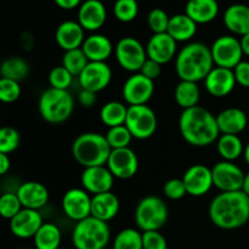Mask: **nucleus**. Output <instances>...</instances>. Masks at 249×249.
Returning a JSON list of instances; mask_svg holds the SVG:
<instances>
[{
	"instance_id": "4c0bfd02",
	"label": "nucleus",
	"mask_w": 249,
	"mask_h": 249,
	"mask_svg": "<svg viewBox=\"0 0 249 249\" xmlns=\"http://www.w3.org/2000/svg\"><path fill=\"white\" fill-rule=\"evenodd\" d=\"M107 142L112 150H118V148L129 147L133 135L129 131V129L125 125L114 126V128H108L106 133Z\"/></svg>"
},
{
	"instance_id": "a18cd8bd",
	"label": "nucleus",
	"mask_w": 249,
	"mask_h": 249,
	"mask_svg": "<svg viewBox=\"0 0 249 249\" xmlns=\"http://www.w3.org/2000/svg\"><path fill=\"white\" fill-rule=\"evenodd\" d=\"M143 249H168V242L160 231L142 232Z\"/></svg>"
},
{
	"instance_id": "2f4dec72",
	"label": "nucleus",
	"mask_w": 249,
	"mask_h": 249,
	"mask_svg": "<svg viewBox=\"0 0 249 249\" xmlns=\"http://www.w3.org/2000/svg\"><path fill=\"white\" fill-rule=\"evenodd\" d=\"M216 150L223 160L235 162L245 152V146L238 135L221 134L216 142Z\"/></svg>"
},
{
	"instance_id": "a211bd4d",
	"label": "nucleus",
	"mask_w": 249,
	"mask_h": 249,
	"mask_svg": "<svg viewBox=\"0 0 249 249\" xmlns=\"http://www.w3.org/2000/svg\"><path fill=\"white\" fill-rule=\"evenodd\" d=\"M44 224L39 211L23 208L10 220V230L17 238H33Z\"/></svg>"
},
{
	"instance_id": "b1692460",
	"label": "nucleus",
	"mask_w": 249,
	"mask_h": 249,
	"mask_svg": "<svg viewBox=\"0 0 249 249\" xmlns=\"http://www.w3.org/2000/svg\"><path fill=\"white\" fill-rule=\"evenodd\" d=\"M82 49L90 62H106L113 53V45L108 36L99 33L85 38Z\"/></svg>"
},
{
	"instance_id": "1a4fd4ad",
	"label": "nucleus",
	"mask_w": 249,
	"mask_h": 249,
	"mask_svg": "<svg viewBox=\"0 0 249 249\" xmlns=\"http://www.w3.org/2000/svg\"><path fill=\"white\" fill-rule=\"evenodd\" d=\"M117 62L123 68L131 73L140 72L141 67L147 60L146 48L133 36H124L117 43L114 48Z\"/></svg>"
},
{
	"instance_id": "5fc2aeb1",
	"label": "nucleus",
	"mask_w": 249,
	"mask_h": 249,
	"mask_svg": "<svg viewBox=\"0 0 249 249\" xmlns=\"http://www.w3.org/2000/svg\"><path fill=\"white\" fill-rule=\"evenodd\" d=\"M243 157H245L246 163L249 165V142L245 146V152H243Z\"/></svg>"
},
{
	"instance_id": "20e7f679",
	"label": "nucleus",
	"mask_w": 249,
	"mask_h": 249,
	"mask_svg": "<svg viewBox=\"0 0 249 249\" xmlns=\"http://www.w3.org/2000/svg\"><path fill=\"white\" fill-rule=\"evenodd\" d=\"M111 151L106 136L99 133L80 134L72 145L73 157L84 168L106 165Z\"/></svg>"
},
{
	"instance_id": "c03bdc74",
	"label": "nucleus",
	"mask_w": 249,
	"mask_h": 249,
	"mask_svg": "<svg viewBox=\"0 0 249 249\" xmlns=\"http://www.w3.org/2000/svg\"><path fill=\"white\" fill-rule=\"evenodd\" d=\"M163 192H164L165 197L172 201H178L187 195L186 187H185L182 179H170L163 186Z\"/></svg>"
},
{
	"instance_id": "a19ab883",
	"label": "nucleus",
	"mask_w": 249,
	"mask_h": 249,
	"mask_svg": "<svg viewBox=\"0 0 249 249\" xmlns=\"http://www.w3.org/2000/svg\"><path fill=\"white\" fill-rule=\"evenodd\" d=\"M169 21L170 17L168 16L167 12L160 7L151 10L147 16V24L151 31L153 32V34L167 33Z\"/></svg>"
},
{
	"instance_id": "4468645a",
	"label": "nucleus",
	"mask_w": 249,
	"mask_h": 249,
	"mask_svg": "<svg viewBox=\"0 0 249 249\" xmlns=\"http://www.w3.org/2000/svg\"><path fill=\"white\" fill-rule=\"evenodd\" d=\"M107 168L114 178L121 180L135 177L139 169V160L130 147L112 150L107 160Z\"/></svg>"
},
{
	"instance_id": "7ed1b4c3",
	"label": "nucleus",
	"mask_w": 249,
	"mask_h": 249,
	"mask_svg": "<svg viewBox=\"0 0 249 249\" xmlns=\"http://www.w3.org/2000/svg\"><path fill=\"white\" fill-rule=\"evenodd\" d=\"M214 68L211 48L199 41L185 45L175 57V71L180 80L198 83Z\"/></svg>"
},
{
	"instance_id": "c85d7f7f",
	"label": "nucleus",
	"mask_w": 249,
	"mask_h": 249,
	"mask_svg": "<svg viewBox=\"0 0 249 249\" xmlns=\"http://www.w3.org/2000/svg\"><path fill=\"white\" fill-rule=\"evenodd\" d=\"M198 24L192 21L186 14H177L170 17L167 33L175 41H189L196 36Z\"/></svg>"
},
{
	"instance_id": "c756f323",
	"label": "nucleus",
	"mask_w": 249,
	"mask_h": 249,
	"mask_svg": "<svg viewBox=\"0 0 249 249\" xmlns=\"http://www.w3.org/2000/svg\"><path fill=\"white\" fill-rule=\"evenodd\" d=\"M199 96H201V90L197 83L180 80L179 84L175 87L174 99L182 109L198 106Z\"/></svg>"
},
{
	"instance_id": "a878e982",
	"label": "nucleus",
	"mask_w": 249,
	"mask_h": 249,
	"mask_svg": "<svg viewBox=\"0 0 249 249\" xmlns=\"http://www.w3.org/2000/svg\"><path fill=\"white\" fill-rule=\"evenodd\" d=\"M119 208H121L119 198L112 191L92 196L91 216L99 220L108 223L118 214Z\"/></svg>"
},
{
	"instance_id": "e433bc0d",
	"label": "nucleus",
	"mask_w": 249,
	"mask_h": 249,
	"mask_svg": "<svg viewBox=\"0 0 249 249\" xmlns=\"http://www.w3.org/2000/svg\"><path fill=\"white\" fill-rule=\"evenodd\" d=\"M113 15L123 23L133 22L139 15L138 0H116L113 5Z\"/></svg>"
},
{
	"instance_id": "5701e85b",
	"label": "nucleus",
	"mask_w": 249,
	"mask_h": 249,
	"mask_svg": "<svg viewBox=\"0 0 249 249\" xmlns=\"http://www.w3.org/2000/svg\"><path fill=\"white\" fill-rule=\"evenodd\" d=\"M55 40L65 51L82 48L85 40V31L78 21H65L56 28Z\"/></svg>"
},
{
	"instance_id": "aec40b11",
	"label": "nucleus",
	"mask_w": 249,
	"mask_h": 249,
	"mask_svg": "<svg viewBox=\"0 0 249 249\" xmlns=\"http://www.w3.org/2000/svg\"><path fill=\"white\" fill-rule=\"evenodd\" d=\"M107 11L101 0H85L78 7V23L88 32H96L105 24Z\"/></svg>"
},
{
	"instance_id": "473e14b6",
	"label": "nucleus",
	"mask_w": 249,
	"mask_h": 249,
	"mask_svg": "<svg viewBox=\"0 0 249 249\" xmlns=\"http://www.w3.org/2000/svg\"><path fill=\"white\" fill-rule=\"evenodd\" d=\"M128 114V106L119 101H109L102 106L100 111L101 122L108 128L124 125Z\"/></svg>"
},
{
	"instance_id": "72a5a7b5",
	"label": "nucleus",
	"mask_w": 249,
	"mask_h": 249,
	"mask_svg": "<svg viewBox=\"0 0 249 249\" xmlns=\"http://www.w3.org/2000/svg\"><path fill=\"white\" fill-rule=\"evenodd\" d=\"M29 72H31V68H29L27 61L22 57H17V56L7 57L6 60L2 61L1 67H0L1 78L16 80L18 83L26 79Z\"/></svg>"
},
{
	"instance_id": "79ce46f5",
	"label": "nucleus",
	"mask_w": 249,
	"mask_h": 249,
	"mask_svg": "<svg viewBox=\"0 0 249 249\" xmlns=\"http://www.w3.org/2000/svg\"><path fill=\"white\" fill-rule=\"evenodd\" d=\"M73 82V75L63 66L53 67L49 73V84L50 88L58 90H68Z\"/></svg>"
},
{
	"instance_id": "4be33fe9",
	"label": "nucleus",
	"mask_w": 249,
	"mask_h": 249,
	"mask_svg": "<svg viewBox=\"0 0 249 249\" xmlns=\"http://www.w3.org/2000/svg\"><path fill=\"white\" fill-rule=\"evenodd\" d=\"M23 208L40 211L49 202V190L38 181H26L16 191Z\"/></svg>"
},
{
	"instance_id": "f704fd0d",
	"label": "nucleus",
	"mask_w": 249,
	"mask_h": 249,
	"mask_svg": "<svg viewBox=\"0 0 249 249\" xmlns=\"http://www.w3.org/2000/svg\"><path fill=\"white\" fill-rule=\"evenodd\" d=\"M89 62L90 61L88 60L87 55L82 48L65 51V55L62 58V66L73 77H79L80 73L84 71V68L87 67Z\"/></svg>"
},
{
	"instance_id": "c9c22d12",
	"label": "nucleus",
	"mask_w": 249,
	"mask_h": 249,
	"mask_svg": "<svg viewBox=\"0 0 249 249\" xmlns=\"http://www.w3.org/2000/svg\"><path fill=\"white\" fill-rule=\"evenodd\" d=\"M113 249H143L142 232L131 228L119 231L113 241Z\"/></svg>"
},
{
	"instance_id": "bb28decb",
	"label": "nucleus",
	"mask_w": 249,
	"mask_h": 249,
	"mask_svg": "<svg viewBox=\"0 0 249 249\" xmlns=\"http://www.w3.org/2000/svg\"><path fill=\"white\" fill-rule=\"evenodd\" d=\"M224 24L231 33L243 36L249 34V6L232 4L224 12Z\"/></svg>"
},
{
	"instance_id": "7c9ffc66",
	"label": "nucleus",
	"mask_w": 249,
	"mask_h": 249,
	"mask_svg": "<svg viewBox=\"0 0 249 249\" xmlns=\"http://www.w3.org/2000/svg\"><path fill=\"white\" fill-rule=\"evenodd\" d=\"M33 240L36 249H58L62 241V233L55 224L44 223Z\"/></svg>"
},
{
	"instance_id": "37998d69",
	"label": "nucleus",
	"mask_w": 249,
	"mask_h": 249,
	"mask_svg": "<svg viewBox=\"0 0 249 249\" xmlns=\"http://www.w3.org/2000/svg\"><path fill=\"white\" fill-rule=\"evenodd\" d=\"M19 96H21V87L18 82L6 78L0 79V100L4 104H12L17 101Z\"/></svg>"
},
{
	"instance_id": "2eb2a0df",
	"label": "nucleus",
	"mask_w": 249,
	"mask_h": 249,
	"mask_svg": "<svg viewBox=\"0 0 249 249\" xmlns=\"http://www.w3.org/2000/svg\"><path fill=\"white\" fill-rule=\"evenodd\" d=\"M82 89L100 92L106 89L112 80V70L106 62H89L78 77Z\"/></svg>"
},
{
	"instance_id": "f03ea898",
	"label": "nucleus",
	"mask_w": 249,
	"mask_h": 249,
	"mask_svg": "<svg viewBox=\"0 0 249 249\" xmlns=\"http://www.w3.org/2000/svg\"><path fill=\"white\" fill-rule=\"evenodd\" d=\"M179 130L182 139L196 147L212 145L220 136L216 116H213L208 109L201 106L182 109L179 119Z\"/></svg>"
},
{
	"instance_id": "9d476101",
	"label": "nucleus",
	"mask_w": 249,
	"mask_h": 249,
	"mask_svg": "<svg viewBox=\"0 0 249 249\" xmlns=\"http://www.w3.org/2000/svg\"><path fill=\"white\" fill-rule=\"evenodd\" d=\"M212 57L216 67L233 70L243 57L240 39L233 36H221L211 46Z\"/></svg>"
},
{
	"instance_id": "603ef678",
	"label": "nucleus",
	"mask_w": 249,
	"mask_h": 249,
	"mask_svg": "<svg viewBox=\"0 0 249 249\" xmlns=\"http://www.w3.org/2000/svg\"><path fill=\"white\" fill-rule=\"evenodd\" d=\"M240 43H241V49H242L243 55L248 56L249 57V34H246V36H241Z\"/></svg>"
},
{
	"instance_id": "8fccbe9b",
	"label": "nucleus",
	"mask_w": 249,
	"mask_h": 249,
	"mask_svg": "<svg viewBox=\"0 0 249 249\" xmlns=\"http://www.w3.org/2000/svg\"><path fill=\"white\" fill-rule=\"evenodd\" d=\"M55 4L62 10H73L83 4V0H53Z\"/></svg>"
},
{
	"instance_id": "cd10ccee",
	"label": "nucleus",
	"mask_w": 249,
	"mask_h": 249,
	"mask_svg": "<svg viewBox=\"0 0 249 249\" xmlns=\"http://www.w3.org/2000/svg\"><path fill=\"white\" fill-rule=\"evenodd\" d=\"M185 14L197 24H206L216 18L219 4L216 0H187Z\"/></svg>"
},
{
	"instance_id": "58836bf2",
	"label": "nucleus",
	"mask_w": 249,
	"mask_h": 249,
	"mask_svg": "<svg viewBox=\"0 0 249 249\" xmlns=\"http://www.w3.org/2000/svg\"><path fill=\"white\" fill-rule=\"evenodd\" d=\"M23 209L16 192H6L0 197V214L2 218L11 220Z\"/></svg>"
},
{
	"instance_id": "6ab92c4d",
	"label": "nucleus",
	"mask_w": 249,
	"mask_h": 249,
	"mask_svg": "<svg viewBox=\"0 0 249 249\" xmlns=\"http://www.w3.org/2000/svg\"><path fill=\"white\" fill-rule=\"evenodd\" d=\"M236 78L233 70L229 68L216 67L209 72L204 79V87L207 91L214 97H225L233 91L236 87Z\"/></svg>"
},
{
	"instance_id": "39448f33",
	"label": "nucleus",
	"mask_w": 249,
	"mask_h": 249,
	"mask_svg": "<svg viewBox=\"0 0 249 249\" xmlns=\"http://www.w3.org/2000/svg\"><path fill=\"white\" fill-rule=\"evenodd\" d=\"M39 113L50 124H60L67 121L74 109V100L68 90L49 88L39 97Z\"/></svg>"
},
{
	"instance_id": "09e8293b",
	"label": "nucleus",
	"mask_w": 249,
	"mask_h": 249,
	"mask_svg": "<svg viewBox=\"0 0 249 249\" xmlns=\"http://www.w3.org/2000/svg\"><path fill=\"white\" fill-rule=\"evenodd\" d=\"M79 104L82 105L85 108H90V107L94 106L97 101V94L96 92L89 91V90L82 89L79 92Z\"/></svg>"
},
{
	"instance_id": "393cba45",
	"label": "nucleus",
	"mask_w": 249,
	"mask_h": 249,
	"mask_svg": "<svg viewBox=\"0 0 249 249\" xmlns=\"http://www.w3.org/2000/svg\"><path fill=\"white\" fill-rule=\"evenodd\" d=\"M219 130L220 134H229V135H238L242 133L248 124L247 114L245 111L237 107H230L216 116Z\"/></svg>"
},
{
	"instance_id": "f8f14e48",
	"label": "nucleus",
	"mask_w": 249,
	"mask_h": 249,
	"mask_svg": "<svg viewBox=\"0 0 249 249\" xmlns=\"http://www.w3.org/2000/svg\"><path fill=\"white\" fill-rule=\"evenodd\" d=\"M92 197L84 189H70L62 197V211L75 223L91 216Z\"/></svg>"
},
{
	"instance_id": "f257e3e1",
	"label": "nucleus",
	"mask_w": 249,
	"mask_h": 249,
	"mask_svg": "<svg viewBox=\"0 0 249 249\" xmlns=\"http://www.w3.org/2000/svg\"><path fill=\"white\" fill-rule=\"evenodd\" d=\"M212 223L223 230H236L249 220V196L241 191L221 192L212 199L208 208Z\"/></svg>"
},
{
	"instance_id": "3c124183",
	"label": "nucleus",
	"mask_w": 249,
	"mask_h": 249,
	"mask_svg": "<svg viewBox=\"0 0 249 249\" xmlns=\"http://www.w3.org/2000/svg\"><path fill=\"white\" fill-rule=\"evenodd\" d=\"M11 168V160L9 155L6 153H0V175H5Z\"/></svg>"
},
{
	"instance_id": "0eeeda50",
	"label": "nucleus",
	"mask_w": 249,
	"mask_h": 249,
	"mask_svg": "<svg viewBox=\"0 0 249 249\" xmlns=\"http://www.w3.org/2000/svg\"><path fill=\"white\" fill-rule=\"evenodd\" d=\"M168 207L157 196H146L138 203L135 209V223L139 230L160 231L168 221Z\"/></svg>"
},
{
	"instance_id": "423d86ee",
	"label": "nucleus",
	"mask_w": 249,
	"mask_h": 249,
	"mask_svg": "<svg viewBox=\"0 0 249 249\" xmlns=\"http://www.w3.org/2000/svg\"><path fill=\"white\" fill-rule=\"evenodd\" d=\"M111 238L108 224L94 216L78 221L72 232L75 249H105Z\"/></svg>"
},
{
	"instance_id": "ddd939ff",
	"label": "nucleus",
	"mask_w": 249,
	"mask_h": 249,
	"mask_svg": "<svg viewBox=\"0 0 249 249\" xmlns=\"http://www.w3.org/2000/svg\"><path fill=\"white\" fill-rule=\"evenodd\" d=\"M155 92V83L140 72L134 73L125 80L123 85V99L129 106L147 105Z\"/></svg>"
},
{
	"instance_id": "412c9836",
	"label": "nucleus",
	"mask_w": 249,
	"mask_h": 249,
	"mask_svg": "<svg viewBox=\"0 0 249 249\" xmlns=\"http://www.w3.org/2000/svg\"><path fill=\"white\" fill-rule=\"evenodd\" d=\"M178 43L168 33L153 34L146 45L147 57L160 65H165L177 57Z\"/></svg>"
},
{
	"instance_id": "dca6fc26",
	"label": "nucleus",
	"mask_w": 249,
	"mask_h": 249,
	"mask_svg": "<svg viewBox=\"0 0 249 249\" xmlns=\"http://www.w3.org/2000/svg\"><path fill=\"white\" fill-rule=\"evenodd\" d=\"M187 195L192 197H201L208 194L214 186L213 174L211 168L203 164H194L187 168L182 177Z\"/></svg>"
},
{
	"instance_id": "6e6d98bb",
	"label": "nucleus",
	"mask_w": 249,
	"mask_h": 249,
	"mask_svg": "<svg viewBox=\"0 0 249 249\" xmlns=\"http://www.w3.org/2000/svg\"><path fill=\"white\" fill-rule=\"evenodd\" d=\"M23 249H32V248H23ZM34 249H36V248H34Z\"/></svg>"
},
{
	"instance_id": "49530a36",
	"label": "nucleus",
	"mask_w": 249,
	"mask_h": 249,
	"mask_svg": "<svg viewBox=\"0 0 249 249\" xmlns=\"http://www.w3.org/2000/svg\"><path fill=\"white\" fill-rule=\"evenodd\" d=\"M140 73L142 75H145L146 78H148V79L155 82L157 78H160V73H162V65H160V63L156 62V61L147 57V60L145 61V63H143L142 67H141Z\"/></svg>"
},
{
	"instance_id": "4d7b16f0",
	"label": "nucleus",
	"mask_w": 249,
	"mask_h": 249,
	"mask_svg": "<svg viewBox=\"0 0 249 249\" xmlns=\"http://www.w3.org/2000/svg\"><path fill=\"white\" fill-rule=\"evenodd\" d=\"M58 249H62V248H58Z\"/></svg>"
},
{
	"instance_id": "9b49d317",
	"label": "nucleus",
	"mask_w": 249,
	"mask_h": 249,
	"mask_svg": "<svg viewBox=\"0 0 249 249\" xmlns=\"http://www.w3.org/2000/svg\"><path fill=\"white\" fill-rule=\"evenodd\" d=\"M212 174H213L214 186L220 190L221 192H232L242 190L246 174L233 162H229V160L218 162L212 168Z\"/></svg>"
},
{
	"instance_id": "ea45409f",
	"label": "nucleus",
	"mask_w": 249,
	"mask_h": 249,
	"mask_svg": "<svg viewBox=\"0 0 249 249\" xmlns=\"http://www.w3.org/2000/svg\"><path fill=\"white\" fill-rule=\"evenodd\" d=\"M21 135L12 126H4L0 130V153L10 155L18 148Z\"/></svg>"
},
{
	"instance_id": "f3484780",
	"label": "nucleus",
	"mask_w": 249,
	"mask_h": 249,
	"mask_svg": "<svg viewBox=\"0 0 249 249\" xmlns=\"http://www.w3.org/2000/svg\"><path fill=\"white\" fill-rule=\"evenodd\" d=\"M114 179L116 178L112 175L107 165H99V167L84 168L80 181H82L83 189L95 196V195L111 191Z\"/></svg>"
},
{
	"instance_id": "6e6552de",
	"label": "nucleus",
	"mask_w": 249,
	"mask_h": 249,
	"mask_svg": "<svg viewBox=\"0 0 249 249\" xmlns=\"http://www.w3.org/2000/svg\"><path fill=\"white\" fill-rule=\"evenodd\" d=\"M124 125L129 129L134 139L146 140L157 130V116L147 105L128 106V114Z\"/></svg>"
},
{
	"instance_id": "864d4df0",
	"label": "nucleus",
	"mask_w": 249,
	"mask_h": 249,
	"mask_svg": "<svg viewBox=\"0 0 249 249\" xmlns=\"http://www.w3.org/2000/svg\"><path fill=\"white\" fill-rule=\"evenodd\" d=\"M242 191L249 196V172L246 174V177H245V182H243Z\"/></svg>"
},
{
	"instance_id": "de8ad7c7",
	"label": "nucleus",
	"mask_w": 249,
	"mask_h": 249,
	"mask_svg": "<svg viewBox=\"0 0 249 249\" xmlns=\"http://www.w3.org/2000/svg\"><path fill=\"white\" fill-rule=\"evenodd\" d=\"M236 83L243 88H249V61H241L233 68Z\"/></svg>"
}]
</instances>
